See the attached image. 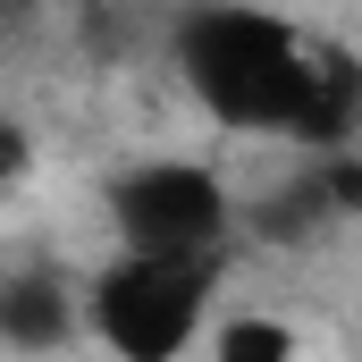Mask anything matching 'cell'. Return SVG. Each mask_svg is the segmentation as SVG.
Here are the masks:
<instances>
[{"mask_svg": "<svg viewBox=\"0 0 362 362\" xmlns=\"http://www.w3.org/2000/svg\"><path fill=\"white\" fill-rule=\"evenodd\" d=\"M177 76L228 135H270L329 160H346L362 135V59L346 42H312L278 8H245V0L185 8Z\"/></svg>", "mask_w": 362, "mask_h": 362, "instance_id": "cell-1", "label": "cell"}, {"mask_svg": "<svg viewBox=\"0 0 362 362\" xmlns=\"http://www.w3.org/2000/svg\"><path fill=\"white\" fill-rule=\"evenodd\" d=\"M219 253H118L85 286V329L118 362H177L202 337Z\"/></svg>", "mask_w": 362, "mask_h": 362, "instance_id": "cell-2", "label": "cell"}, {"mask_svg": "<svg viewBox=\"0 0 362 362\" xmlns=\"http://www.w3.org/2000/svg\"><path fill=\"white\" fill-rule=\"evenodd\" d=\"M101 211L118 228V253H219L236 228L228 185L202 160H135L101 185Z\"/></svg>", "mask_w": 362, "mask_h": 362, "instance_id": "cell-3", "label": "cell"}, {"mask_svg": "<svg viewBox=\"0 0 362 362\" xmlns=\"http://www.w3.org/2000/svg\"><path fill=\"white\" fill-rule=\"evenodd\" d=\"M76 320H85V295H68L59 270H8L0 278V346L51 354V346L76 337Z\"/></svg>", "mask_w": 362, "mask_h": 362, "instance_id": "cell-4", "label": "cell"}, {"mask_svg": "<svg viewBox=\"0 0 362 362\" xmlns=\"http://www.w3.org/2000/svg\"><path fill=\"white\" fill-rule=\"evenodd\" d=\"M211 362H295V329L270 312H236L211 329Z\"/></svg>", "mask_w": 362, "mask_h": 362, "instance_id": "cell-5", "label": "cell"}, {"mask_svg": "<svg viewBox=\"0 0 362 362\" xmlns=\"http://www.w3.org/2000/svg\"><path fill=\"white\" fill-rule=\"evenodd\" d=\"M25 169H34V135H25L17 118H0V194L25 177Z\"/></svg>", "mask_w": 362, "mask_h": 362, "instance_id": "cell-6", "label": "cell"}, {"mask_svg": "<svg viewBox=\"0 0 362 362\" xmlns=\"http://www.w3.org/2000/svg\"><path fill=\"white\" fill-rule=\"evenodd\" d=\"M34 8H42V0H0V25H25Z\"/></svg>", "mask_w": 362, "mask_h": 362, "instance_id": "cell-7", "label": "cell"}]
</instances>
